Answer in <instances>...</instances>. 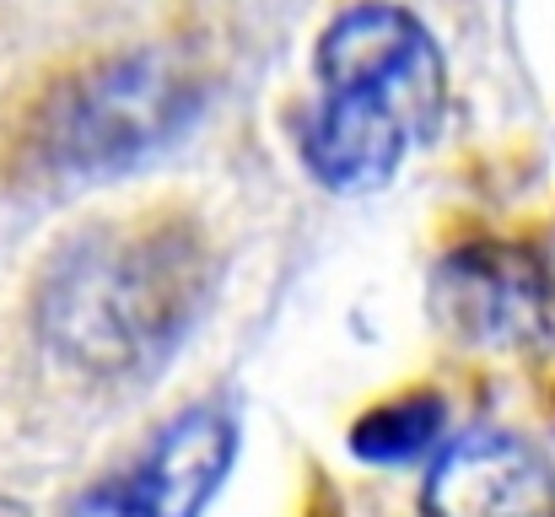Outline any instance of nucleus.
Listing matches in <instances>:
<instances>
[{"mask_svg": "<svg viewBox=\"0 0 555 517\" xmlns=\"http://www.w3.org/2000/svg\"><path fill=\"white\" fill-rule=\"evenodd\" d=\"M205 270V237L173 210L92 227L43 264L33 286V329L60 366L92 383L146 377L199 319Z\"/></svg>", "mask_w": 555, "mask_h": 517, "instance_id": "f257e3e1", "label": "nucleus"}, {"mask_svg": "<svg viewBox=\"0 0 555 517\" xmlns=\"http://www.w3.org/2000/svg\"><path fill=\"white\" fill-rule=\"evenodd\" d=\"M448 108L431 33L388 0L346 5L319 38V98L302 114V168L335 194H367L426 146Z\"/></svg>", "mask_w": 555, "mask_h": 517, "instance_id": "f03ea898", "label": "nucleus"}, {"mask_svg": "<svg viewBox=\"0 0 555 517\" xmlns=\"http://www.w3.org/2000/svg\"><path fill=\"white\" fill-rule=\"evenodd\" d=\"M205 87L179 54L130 49L81 60L11 114L0 168L11 183H98L163 152L199 114Z\"/></svg>", "mask_w": 555, "mask_h": 517, "instance_id": "7ed1b4c3", "label": "nucleus"}, {"mask_svg": "<svg viewBox=\"0 0 555 517\" xmlns=\"http://www.w3.org/2000/svg\"><path fill=\"white\" fill-rule=\"evenodd\" d=\"M431 308L453 340L475 350H555V275L524 248H459L431 281Z\"/></svg>", "mask_w": 555, "mask_h": 517, "instance_id": "20e7f679", "label": "nucleus"}, {"mask_svg": "<svg viewBox=\"0 0 555 517\" xmlns=\"http://www.w3.org/2000/svg\"><path fill=\"white\" fill-rule=\"evenodd\" d=\"M237 458V421L221 404L173 415L157 442L114 480L87 486L65 517H199Z\"/></svg>", "mask_w": 555, "mask_h": 517, "instance_id": "39448f33", "label": "nucleus"}, {"mask_svg": "<svg viewBox=\"0 0 555 517\" xmlns=\"http://www.w3.org/2000/svg\"><path fill=\"white\" fill-rule=\"evenodd\" d=\"M426 517H555L551 458L518 431H464L426 475Z\"/></svg>", "mask_w": 555, "mask_h": 517, "instance_id": "423d86ee", "label": "nucleus"}, {"mask_svg": "<svg viewBox=\"0 0 555 517\" xmlns=\"http://www.w3.org/2000/svg\"><path fill=\"white\" fill-rule=\"evenodd\" d=\"M442 426H448V399L431 388H410L351 426V453L362 464H410L442 437Z\"/></svg>", "mask_w": 555, "mask_h": 517, "instance_id": "0eeeda50", "label": "nucleus"}, {"mask_svg": "<svg viewBox=\"0 0 555 517\" xmlns=\"http://www.w3.org/2000/svg\"><path fill=\"white\" fill-rule=\"evenodd\" d=\"M0 517H33L22 502H11V496H0Z\"/></svg>", "mask_w": 555, "mask_h": 517, "instance_id": "6e6552de", "label": "nucleus"}]
</instances>
